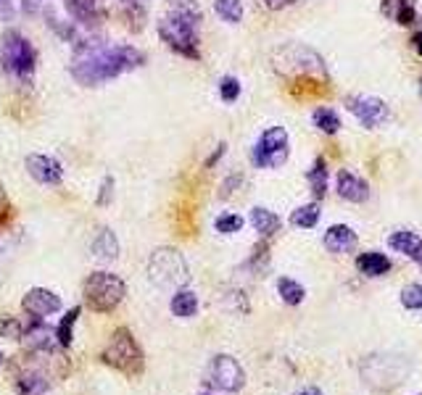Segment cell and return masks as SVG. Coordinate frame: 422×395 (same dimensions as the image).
<instances>
[{"mask_svg": "<svg viewBox=\"0 0 422 395\" xmlns=\"http://www.w3.org/2000/svg\"><path fill=\"white\" fill-rule=\"evenodd\" d=\"M145 64V55L135 45H114L106 40H80L71 53L69 71L82 87H98L119 74L135 71Z\"/></svg>", "mask_w": 422, "mask_h": 395, "instance_id": "cell-1", "label": "cell"}, {"mask_svg": "<svg viewBox=\"0 0 422 395\" xmlns=\"http://www.w3.org/2000/svg\"><path fill=\"white\" fill-rule=\"evenodd\" d=\"M198 27H201V14L193 5H177L167 16L159 21V37L167 42V48L174 53L198 61Z\"/></svg>", "mask_w": 422, "mask_h": 395, "instance_id": "cell-2", "label": "cell"}, {"mask_svg": "<svg viewBox=\"0 0 422 395\" xmlns=\"http://www.w3.org/2000/svg\"><path fill=\"white\" fill-rule=\"evenodd\" d=\"M272 61H274V69L283 77H301V79L317 82V85H327L325 61L320 58V53H314L306 45H298V42L280 45L272 53Z\"/></svg>", "mask_w": 422, "mask_h": 395, "instance_id": "cell-3", "label": "cell"}, {"mask_svg": "<svg viewBox=\"0 0 422 395\" xmlns=\"http://www.w3.org/2000/svg\"><path fill=\"white\" fill-rule=\"evenodd\" d=\"M0 64L8 77H14L19 85H32L37 69V53L27 37L11 29L0 37Z\"/></svg>", "mask_w": 422, "mask_h": 395, "instance_id": "cell-4", "label": "cell"}, {"mask_svg": "<svg viewBox=\"0 0 422 395\" xmlns=\"http://www.w3.org/2000/svg\"><path fill=\"white\" fill-rule=\"evenodd\" d=\"M101 359L103 364H108L111 369H117L127 377H137L143 372V366H145L143 351H140V345H137V340L132 337V332L127 327H119L114 332V337L108 340Z\"/></svg>", "mask_w": 422, "mask_h": 395, "instance_id": "cell-5", "label": "cell"}, {"mask_svg": "<svg viewBox=\"0 0 422 395\" xmlns=\"http://www.w3.org/2000/svg\"><path fill=\"white\" fill-rule=\"evenodd\" d=\"M290 155V138L285 127H267L251 148V161L256 169H280Z\"/></svg>", "mask_w": 422, "mask_h": 395, "instance_id": "cell-6", "label": "cell"}, {"mask_svg": "<svg viewBox=\"0 0 422 395\" xmlns=\"http://www.w3.org/2000/svg\"><path fill=\"white\" fill-rule=\"evenodd\" d=\"M124 292H127L124 282L111 272H95L84 282V301L98 314H108V311L117 309L124 298Z\"/></svg>", "mask_w": 422, "mask_h": 395, "instance_id": "cell-7", "label": "cell"}, {"mask_svg": "<svg viewBox=\"0 0 422 395\" xmlns=\"http://www.w3.org/2000/svg\"><path fill=\"white\" fill-rule=\"evenodd\" d=\"M148 272H151V282H156L159 288H183L187 282V264L180 251L174 248H159L151 256L148 264Z\"/></svg>", "mask_w": 422, "mask_h": 395, "instance_id": "cell-8", "label": "cell"}, {"mask_svg": "<svg viewBox=\"0 0 422 395\" xmlns=\"http://www.w3.org/2000/svg\"><path fill=\"white\" fill-rule=\"evenodd\" d=\"M206 385L222 393H237L246 385V372L233 356H214L206 369Z\"/></svg>", "mask_w": 422, "mask_h": 395, "instance_id": "cell-9", "label": "cell"}, {"mask_svg": "<svg viewBox=\"0 0 422 395\" xmlns=\"http://www.w3.org/2000/svg\"><path fill=\"white\" fill-rule=\"evenodd\" d=\"M346 108H349V114H354L356 119L362 121L367 129L380 127L383 121L388 119V105H386V101H380L377 95H351V98L346 101Z\"/></svg>", "mask_w": 422, "mask_h": 395, "instance_id": "cell-10", "label": "cell"}, {"mask_svg": "<svg viewBox=\"0 0 422 395\" xmlns=\"http://www.w3.org/2000/svg\"><path fill=\"white\" fill-rule=\"evenodd\" d=\"M24 166H27L30 177L40 185H61V179H64L61 161L48 153H30L24 158Z\"/></svg>", "mask_w": 422, "mask_h": 395, "instance_id": "cell-11", "label": "cell"}, {"mask_svg": "<svg viewBox=\"0 0 422 395\" xmlns=\"http://www.w3.org/2000/svg\"><path fill=\"white\" fill-rule=\"evenodd\" d=\"M21 309L32 319H48V316L61 311V298L48 288H32L21 298Z\"/></svg>", "mask_w": 422, "mask_h": 395, "instance_id": "cell-12", "label": "cell"}, {"mask_svg": "<svg viewBox=\"0 0 422 395\" xmlns=\"http://www.w3.org/2000/svg\"><path fill=\"white\" fill-rule=\"evenodd\" d=\"M21 343L32 353H53V348L58 345V337H56V329L45 324V319H34L21 332Z\"/></svg>", "mask_w": 422, "mask_h": 395, "instance_id": "cell-13", "label": "cell"}, {"mask_svg": "<svg viewBox=\"0 0 422 395\" xmlns=\"http://www.w3.org/2000/svg\"><path fill=\"white\" fill-rule=\"evenodd\" d=\"M336 190L338 195L343 198V201H349V203H367L370 201V185H367V179H362L359 174L349 172V169H340L336 177Z\"/></svg>", "mask_w": 422, "mask_h": 395, "instance_id": "cell-14", "label": "cell"}, {"mask_svg": "<svg viewBox=\"0 0 422 395\" xmlns=\"http://www.w3.org/2000/svg\"><path fill=\"white\" fill-rule=\"evenodd\" d=\"M325 248L330 251V253H336V256H346V253H351L356 248V232L349 227V224H333V227H327V232H325Z\"/></svg>", "mask_w": 422, "mask_h": 395, "instance_id": "cell-15", "label": "cell"}, {"mask_svg": "<svg viewBox=\"0 0 422 395\" xmlns=\"http://www.w3.org/2000/svg\"><path fill=\"white\" fill-rule=\"evenodd\" d=\"M67 8L80 24H87V27L101 24L103 16H106L98 0H67Z\"/></svg>", "mask_w": 422, "mask_h": 395, "instance_id": "cell-16", "label": "cell"}, {"mask_svg": "<svg viewBox=\"0 0 422 395\" xmlns=\"http://www.w3.org/2000/svg\"><path fill=\"white\" fill-rule=\"evenodd\" d=\"M383 16L393 18L401 27H412L417 21L414 0H383Z\"/></svg>", "mask_w": 422, "mask_h": 395, "instance_id": "cell-17", "label": "cell"}, {"mask_svg": "<svg viewBox=\"0 0 422 395\" xmlns=\"http://www.w3.org/2000/svg\"><path fill=\"white\" fill-rule=\"evenodd\" d=\"M356 269H359V275L364 277H383L390 272V258L386 253L370 251V253H362L356 258Z\"/></svg>", "mask_w": 422, "mask_h": 395, "instance_id": "cell-18", "label": "cell"}, {"mask_svg": "<svg viewBox=\"0 0 422 395\" xmlns=\"http://www.w3.org/2000/svg\"><path fill=\"white\" fill-rule=\"evenodd\" d=\"M388 248H393L396 253H404V256L414 258V253L422 248V238L412 229H396L388 235Z\"/></svg>", "mask_w": 422, "mask_h": 395, "instance_id": "cell-19", "label": "cell"}, {"mask_svg": "<svg viewBox=\"0 0 422 395\" xmlns=\"http://www.w3.org/2000/svg\"><path fill=\"white\" fill-rule=\"evenodd\" d=\"M251 227L261 238H270V235H274L283 227V222H280V216L274 211H270V208L264 206H256L251 208Z\"/></svg>", "mask_w": 422, "mask_h": 395, "instance_id": "cell-20", "label": "cell"}, {"mask_svg": "<svg viewBox=\"0 0 422 395\" xmlns=\"http://www.w3.org/2000/svg\"><path fill=\"white\" fill-rule=\"evenodd\" d=\"M169 309L174 316H180V319H190V316H196L198 314V295L193 290H180L172 295V303H169Z\"/></svg>", "mask_w": 422, "mask_h": 395, "instance_id": "cell-21", "label": "cell"}, {"mask_svg": "<svg viewBox=\"0 0 422 395\" xmlns=\"http://www.w3.org/2000/svg\"><path fill=\"white\" fill-rule=\"evenodd\" d=\"M306 179H309V188H312V192H314V198L322 201L325 192H327V161H325L322 155L314 158L312 169L306 172Z\"/></svg>", "mask_w": 422, "mask_h": 395, "instance_id": "cell-22", "label": "cell"}, {"mask_svg": "<svg viewBox=\"0 0 422 395\" xmlns=\"http://www.w3.org/2000/svg\"><path fill=\"white\" fill-rule=\"evenodd\" d=\"M93 253L101 261H114L119 256V240L111 229H101V235L93 240Z\"/></svg>", "mask_w": 422, "mask_h": 395, "instance_id": "cell-23", "label": "cell"}, {"mask_svg": "<svg viewBox=\"0 0 422 395\" xmlns=\"http://www.w3.org/2000/svg\"><path fill=\"white\" fill-rule=\"evenodd\" d=\"M277 295H280V301L288 303V306H298V303H304L306 290L301 282H296L290 277H280L277 279Z\"/></svg>", "mask_w": 422, "mask_h": 395, "instance_id": "cell-24", "label": "cell"}, {"mask_svg": "<svg viewBox=\"0 0 422 395\" xmlns=\"http://www.w3.org/2000/svg\"><path fill=\"white\" fill-rule=\"evenodd\" d=\"M19 395H45L48 393V377L43 372H27L16 382Z\"/></svg>", "mask_w": 422, "mask_h": 395, "instance_id": "cell-25", "label": "cell"}, {"mask_svg": "<svg viewBox=\"0 0 422 395\" xmlns=\"http://www.w3.org/2000/svg\"><path fill=\"white\" fill-rule=\"evenodd\" d=\"M320 216V203H306V206H298L290 214V224L298 227V229H312V227H317Z\"/></svg>", "mask_w": 422, "mask_h": 395, "instance_id": "cell-26", "label": "cell"}, {"mask_svg": "<svg viewBox=\"0 0 422 395\" xmlns=\"http://www.w3.org/2000/svg\"><path fill=\"white\" fill-rule=\"evenodd\" d=\"M314 127L325 132V135H338V129H340V116H338L333 108H327V105H322L314 111Z\"/></svg>", "mask_w": 422, "mask_h": 395, "instance_id": "cell-27", "label": "cell"}, {"mask_svg": "<svg viewBox=\"0 0 422 395\" xmlns=\"http://www.w3.org/2000/svg\"><path fill=\"white\" fill-rule=\"evenodd\" d=\"M214 11L222 21L240 24L243 21V0H214Z\"/></svg>", "mask_w": 422, "mask_h": 395, "instance_id": "cell-28", "label": "cell"}, {"mask_svg": "<svg viewBox=\"0 0 422 395\" xmlns=\"http://www.w3.org/2000/svg\"><path fill=\"white\" fill-rule=\"evenodd\" d=\"M80 314H82V309H80V306H74V309L69 311L67 316L61 319V324L56 327V337H58V345H61V348H69V345H71V337H74V324H77Z\"/></svg>", "mask_w": 422, "mask_h": 395, "instance_id": "cell-29", "label": "cell"}, {"mask_svg": "<svg viewBox=\"0 0 422 395\" xmlns=\"http://www.w3.org/2000/svg\"><path fill=\"white\" fill-rule=\"evenodd\" d=\"M399 298H401V306L406 311H422V285H417V282L404 285Z\"/></svg>", "mask_w": 422, "mask_h": 395, "instance_id": "cell-30", "label": "cell"}, {"mask_svg": "<svg viewBox=\"0 0 422 395\" xmlns=\"http://www.w3.org/2000/svg\"><path fill=\"white\" fill-rule=\"evenodd\" d=\"M243 216H237V214H222L217 216V222H214V229L222 232V235H235L243 229Z\"/></svg>", "mask_w": 422, "mask_h": 395, "instance_id": "cell-31", "label": "cell"}, {"mask_svg": "<svg viewBox=\"0 0 422 395\" xmlns=\"http://www.w3.org/2000/svg\"><path fill=\"white\" fill-rule=\"evenodd\" d=\"M220 98L224 103H235L240 98V82L235 77H222L220 79Z\"/></svg>", "mask_w": 422, "mask_h": 395, "instance_id": "cell-32", "label": "cell"}, {"mask_svg": "<svg viewBox=\"0 0 422 395\" xmlns=\"http://www.w3.org/2000/svg\"><path fill=\"white\" fill-rule=\"evenodd\" d=\"M111 195H114V177H103V182H101V195H98V206H108Z\"/></svg>", "mask_w": 422, "mask_h": 395, "instance_id": "cell-33", "label": "cell"}, {"mask_svg": "<svg viewBox=\"0 0 422 395\" xmlns=\"http://www.w3.org/2000/svg\"><path fill=\"white\" fill-rule=\"evenodd\" d=\"M264 3V8H270V11H283L288 5H293L296 0H261Z\"/></svg>", "mask_w": 422, "mask_h": 395, "instance_id": "cell-34", "label": "cell"}, {"mask_svg": "<svg viewBox=\"0 0 422 395\" xmlns=\"http://www.w3.org/2000/svg\"><path fill=\"white\" fill-rule=\"evenodd\" d=\"M224 148H227L224 142H222V145H217V151H214V153H211V158L206 161V169H211V166H214V164L220 161V158H222V153H224Z\"/></svg>", "mask_w": 422, "mask_h": 395, "instance_id": "cell-35", "label": "cell"}, {"mask_svg": "<svg viewBox=\"0 0 422 395\" xmlns=\"http://www.w3.org/2000/svg\"><path fill=\"white\" fill-rule=\"evenodd\" d=\"M5 211H8V195H5V190L0 185V219H5Z\"/></svg>", "mask_w": 422, "mask_h": 395, "instance_id": "cell-36", "label": "cell"}, {"mask_svg": "<svg viewBox=\"0 0 422 395\" xmlns=\"http://www.w3.org/2000/svg\"><path fill=\"white\" fill-rule=\"evenodd\" d=\"M296 395H325L320 390V387H314V385H309V387H304V390H298Z\"/></svg>", "mask_w": 422, "mask_h": 395, "instance_id": "cell-37", "label": "cell"}, {"mask_svg": "<svg viewBox=\"0 0 422 395\" xmlns=\"http://www.w3.org/2000/svg\"><path fill=\"white\" fill-rule=\"evenodd\" d=\"M114 3H119V5H124V8H137L143 0H114Z\"/></svg>", "mask_w": 422, "mask_h": 395, "instance_id": "cell-38", "label": "cell"}, {"mask_svg": "<svg viewBox=\"0 0 422 395\" xmlns=\"http://www.w3.org/2000/svg\"><path fill=\"white\" fill-rule=\"evenodd\" d=\"M412 42H414V51H417V53L422 55V27H420V32L414 35V40H412Z\"/></svg>", "mask_w": 422, "mask_h": 395, "instance_id": "cell-39", "label": "cell"}, {"mask_svg": "<svg viewBox=\"0 0 422 395\" xmlns=\"http://www.w3.org/2000/svg\"><path fill=\"white\" fill-rule=\"evenodd\" d=\"M414 261H417V264H420V266H422V248H420V251H417V253H414Z\"/></svg>", "mask_w": 422, "mask_h": 395, "instance_id": "cell-40", "label": "cell"}, {"mask_svg": "<svg viewBox=\"0 0 422 395\" xmlns=\"http://www.w3.org/2000/svg\"><path fill=\"white\" fill-rule=\"evenodd\" d=\"M0 364H3V353H0Z\"/></svg>", "mask_w": 422, "mask_h": 395, "instance_id": "cell-41", "label": "cell"}, {"mask_svg": "<svg viewBox=\"0 0 422 395\" xmlns=\"http://www.w3.org/2000/svg\"><path fill=\"white\" fill-rule=\"evenodd\" d=\"M420 95H422V82H420Z\"/></svg>", "mask_w": 422, "mask_h": 395, "instance_id": "cell-42", "label": "cell"}, {"mask_svg": "<svg viewBox=\"0 0 422 395\" xmlns=\"http://www.w3.org/2000/svg\"><path fill=\"white\" fill-rule=\"evenodd\" d=\"M201 395H209V393H201Z\"/></svg>", "mask_w": 422, "mask_h": 395, "instance_id": "cell-43", "label": "cell"}, {"mask_svg": "<svg viewBox=\"0 0 422 395\" xmlns=\"http://www.w3.org/2000/svg\"><path fill=\"white\" fill-rule=\"evenodd\" d=\"M37 3H40V0H37Z\"/></svg>", "mask_w": 422, "mask_h": 395, "instance_id": "cell-44", "label": "cell"}, {"mask_svg": "<svg viewBox=\"0 0 422 395\" xmlns=\"http://www.w3.org/2000/svg\"><path fill=\"white\" fill-rule=\"evenodd\" d=\"M420 395H422V393H420Z\"/></svg>", "mask_w": 422, "mask_h": 395, "instance_id": "cell-45", "label": "cell"}]
</instances>
